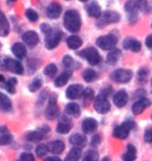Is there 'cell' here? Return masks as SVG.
Masks as SVG:
<instances>
[{
    "label": "cell",
    "mask_w": 152,
    "mask_h": 161,
    "mask_svg": "<svg viewBox=\"0 0 152 161\" xmlns=\"http://www.w3.org/2000/svg\"><path fill=\"white\" fill-rule=\"evenodd\" d=\"M111 79L116 83L126 84L132 79V71L130 69L125 68L116 69L111 73Z\"/></svg>",
    "instance_id": "6"
},
{
    "label": "cell",
    "mask_w": 152,
    "mask_h": 161,
    "mask_svg": "<svg viewBox=\"0 0 152 161\" xmlns=\"http://www.w3.org/2000/svg\"><path fill=\"white\" fill-rule=\"evenodd\" d=\"M135 4H137V8H139V11L144 12V13L149 12L150 6H149L148 0H135Z\"/></svg>",
    "instance_id": "38"
},
{
    "label": "cell",
    "mask_w": 152,
    "mask_h": 161,
    "mask_svg": "<svg viewBox=\"0 0 152 161\" xmlns=\"http://www.w3.org/2000/svg\"><path fill=\"white\" fill-rule=\"evenodd\" d=\"M129 131L126 130V129L123 127V125H117L114 129V132H113V136L115 138H118V139H126L128 137Z\"/></svg>",
    "instance_id": "28"
},
{
    "label": "cell",
    "mask_w": 152,
    "mask_h": 161,
    "mask_svg": "<svg viewBox=\"0 0 152 161\" xmlns=\"http://www.w3.org/2000/svg\"><path fill=\"white\" fill-rule=\"evenodd\" d=\"M83 87L80 84H74L67 88L66 90V96L69 99H77L82 95L83 92Z\"/></svg>",
    "instance_id": "12"
},
{
    "label": "cell",
    "mask_w": 152,
    "mask_h": 161,
    "mask_svg": "<svg viewBox=\"0 0 152 161\" xmlns=\"http://www.w3.org/2000/svg\"><path fill=\"white\" fill-rule=\"evenodd\" d=\"M151 88H152V79H151Z\"/></svg>",
    "instance_id": "58"
},
{
    "label": "cell",
    "mask_w": 152,
    "mask_h": 161,
    "mask_svg": "<svg viewBox=\"0 0 152 161\" xmlns=\"http://www.w3.org/2000/svg\"><path fill=\"white\" fill-rule=\"evenodd\" d=\"M86 12L92 18H99L102 15L101 8H100V5L97 1H92L91 3H89L86 6Z\"/></svg>",
    "instance_id": "16"
},
{
    "label": "cell",
    "mask_w": 152,
    "mask_h": 161,
    "mask_svg": "<svg viewBox=\"0 0 152 161\" xmlns=\"http://www.w3.org/2000/svg\"><path fill=\"white\" fill-rule=\"evenodd\" d=\"M0 49H1V43H0Z\"/></svg>",
    "instance_id": "59"
},
{
    "label": "cell",
    "mask_w": 152,
    "mask_h": 161,
    "mask_svg": "<svg viewBox=\"0 0 152 161\" xmlns=\"http://www.w3.org/2000/svg\"><path fill=\"white\" fill-rule=\"evenodd\" d=\"M16 85H17V80L12 78L4 83V88L8 93L14 94V93L16 92Z\"/></svg>",
    "instance_id": "35"
},
{
    "label": "cell",
    "mask_w": 152,
    "mask_h": 161,
    "mask_svg": "<svg viewBox=\"0 0 152 161\" xmlns=\"http://www.w3.org/2000/svg\"><path fill=\"white\" fill-rule=\"evenodd\" d=\"M70 143L76 147H83L86 144V137L81 134H74L70 137Z\"/></svg>",
    "instance_id": "22"
},
{
    "label": "cell",
    "mask_w": 152,
    "mask_h": 161,
    "mask_svg": "<svg viewBox=\"0 0 152 161\" xmlns=\"http://www.w3.org/2000/svg\"><path fill=\"white\" fill-rule=\"evenodd\" d=\"M121 57V50L118 49V48H114L108 53L107 57H106V61L109 65H115L116 63L118 62L119 59Z\"/></svg>",
    "instance_id": "27"
},
{
    "label": "cell",
    "mask_w": 152,
    "mask_h": 161,
    "mask_svg": "<svg viewBox=\"0 0 152 161\" xmlns=\"http://www.w3.org/2000/svg\"><path fill=\"white\" fill-rule=\"evenodd\" d=\"M123 47L125 49L131 50L134 53H139L142 49V44L140 41L132 39V38H126L123 42Z\"/></svg>",
    "instance_id": "17"
},
{
    "label": "cell",
    "mask_w": 152,
    "mask_h": 161,
    "mask_svg": "<svg viewBox=\"0 0 152 161\" xmlns=\"http://www.w3.org/2000/svg\"><path fill=\"white\" fill-rule=\"evenodd\" d=\"M44 161H61L59 157L56 156H52V157H48V158H46Z\"/></svg>",
    "instance_id": "52"
},
{
    "label": "cell",
    "mask_w": 152,
    "mask_h": 161,
    "mask_svg": "<svg viewBox=\"0 0 152 161\" xmlns=\"http://www.w3.org/2000/svg\"><path fill=\"white\" fill-rule=\"evenodd\" d=\"M0 69L14 72L16 75H22L24 72L23 65L19 61L9 59V58H1L0 59Z\"/></svg>",
    "instance_id": "2"
},
{
    "label": "cell",
    "mask_w": 152,
    "mask_h": 161,
    "mask_svg": "<svg viewBox=\"0 0 152 161\" xmlns=\"http://www.w3.org/2000/svg\"><path fill=\"white\" fill-rule=\"evenodd\" d=\"M100 142H101V136H100L99 134L94 135L93 138H92V140H91V146L94 147H96L99 146Z\"/></svg>",
    "instance_id": "48"
},
{
    "label": "cell",
    "mask_w": 152,
    "mask_h": 161,
    "mask_svg": "<svg viewBox=\"0 0 152 161\" xmlns=\"http://www.w3.org/2000/svg\"><path fill=\"white\" fill-rule=\"evenodd\" d=\"M8 1H11V2H15V1H17V0H8Z\"/></svg>",
    "instance_id": "56"
},
{
    "label": "cell",
    "mask_w": 152,
    "mask_h": 161,
    "mask_svg": "<svg viewBox=\"0 0 152 161\" xmlns=\"http://www.w3.org/2000/svg\"><path fill=\"white\" fill-rule=\"evenodd\" d=\"M48 150L52 154H60L65 150V143L61 140H53L48 144Z\"/></svg>",
    "instance_id": "24"
},
{
    "label": "cell",
    "mask_w": 152,
    "mask_h": 161,
    "mask_svg": "<svg viewBox=\"0 0 152 161\" xmlns=\"http://www.w3.org/2000/svg\"><path fill=\"white\" fill-rule=\"evenodd\" d=\"M63 65L66 67L67 69H70V70L78 68V63H77L72 57L69 56V54H65V56H64V58H63Z\"/></svg>",
    "instance_id": "30"
},
{
    "label": "cell",
    "mask_w": 152,
    "mask_h": 161,
    "mask_svg": "<svg viewBox=\"0 0 152 161\" xmlns=\"http://www.w3.org/2000/svg\"><path fill=\"white\" fill-rule=\"evenodd\" d=\"M150 106H151L150 99L147 98L146 96H142L137 102L134 103V105L131 107V111L134 115H140L141 113H143L144 110H146Z\"/></svg>",
    "instance_id": "10"
},
{
    "label": "cell",
    "mask_w": 152,
    "mask_h": 161,
    "mask_svg": "<svg viewBox=\"0 0 152 161\" xmlns=\"http://www.w3.org/2000/svg\"><path fill=\"white\" fill-rule=\"evenodd\" d=\"M42 84H43V82H42V79L35 78L29 84V86H28V89H29L30 92H35V91H38V90L42 87Z\"/></svg>",
    "instance_id": "40"
},
{
    "label": "cell",
    "mask_w": 152,
    "mask_h": 161,
    "mask_svg": "<svg viewBox=\"0 0 152 161\" xmlns=\"http://www.w3.org/2000/svg\"><path fill=\"white\" fill-rule=\"evenodd\" d=\"M13 141V136L11 134L4 133L0 136V146H8V144L12 143Z\"/></svg>",
    "instance_id": "44"
},
{
    "label": "cell",
    "mask_w": 152,
    "mask_h": 161,
    "mask_svg": "<svg viewBox=\"0 0 152 161\" xmlns=\"http://www.w3.org/2000/svg\"><path fill=\"white\" fill-rule=\"evenodd\" d=\"M144 140L146 141L147 143L152 144V128L147 129L144 133Z\"/></svg>",
    "instance_id": "45"
},
{
    "label": "cell",
    "mask_w": 152,
    "mask_h": 161,
    "mask_svg": "<svg viewBox=\"0 0 152 161\" xmlns=\"http://www.w3.org/2000/svg\"><path fill=\"white\" fill-rule=\"evenodd\" d=\"M99 160V154L94 150H90L86 153L82 161H98Z\"/></svg>",
    "instance_id": "39"
},
{
    "label": "cell",
    "mask_w": 152,
    "mask_h": 161,
    "mask_svg": "<svg viewBox=\"0 0 152 161\" xmlns=\"http://www.w3.org/2000/svg\"><path fill=\"white\" fill-rule=\"evenodd\" d=\"M22 40L24 41L25 44L29 45V46H34L39 43V35L34 31H28L26 33H24V35L22 36Z\"/></svg>",
    "instance_id": "18"
},
{
    "label": "cell",
    "mask_w": 152,
    "mask_h": 161,
    "mask_svg": "<svg viewBox=\"0 0 152 161\" xmlns=\"http://www.w3.org/2000/svg\"><path fill=\"white\" fill-rule=\"evenodd\" d=\"M47 17L50 19H56L59 18L61 14V5L57 2H51L48 4L46 8Z\"/></svg>",
    "instance_id": "14"
},
{
    "label": "cell",
    "mask_w": 152,
    "mask_h": 161,
    "mask_svg": "<svg viewBox=\"0 0 152 161\" xmlns=\"http://www.w3.org/2000/svg\"><path fill=\"white\" fill-rule=\"evenodd\" d=\"M117 43H118V38L113 34L101 36L96 40V45L103 50L114 49V48H116Z\"/></svg>",
    "instance_id": "4"
},
{
    "label": "cell",
    "mask_w": 152,
    "mask_h": 161,
    "mask_svg": "<svg viewBox=\"0 0 152 161\" xmlns=\"http://www.w3.org/2000/svg\"><path fill=\"white\" fill-rule=\"evenodd\" d=\"M101 161H111V159H109L108 157H104V158H103Z\"/></svg>",
    "instance_id": "55"
},
{
    "label": "cell",
    "mask_w": 152,
    "mask_h": 161,
    "mask_svg": "<svg viewBox=\"0 0 152 161\" xmlns=\"http://www.w3.org/2000/svg\"><path fill=\"white\" fill-rule=\"evenodd\" d=\"M56 71H57V67L55 64H49V65H47L44 69L45 75L49 76V78H52V76L56 73Z\"/></svg>",
    "instance_id": "41"
},
{
    "label": "cell",
    "mask_w": 152,
    "mask_h": 161,
    "mask_svg": "<svg viewBox=\"0 0 152 161\" xmlns=\"http://www.w3.org/2000/svg\"><path fill=\"white\" fill-rule=\"evenodd\" d=\"M0 132H2L3 134L8 133V129H6L5 127H0Z\"/></svg>",
    "instance_id": "53"
},
{
    "label": "cell",
    "mask_w": 152,
    "mask_h": 161,
    "mask_svg": "<svg viewBox=\"0 0 152 161\" xmlns=\"http://www.w3.org/2000/svg\"><path fill=\"white\" fill-rule=\"evenodd\" d=\"M12 109V102L5 94L0 92V110L8 112Z\"/></svg>",
    "instance_id": "31"
},
{
    "label": "cell",
    "mask_w": 152,
    "mask_h": 161,
    "mask_svg": "<svg viewBox=\"0 0 152 161\" xmlns=\"http://www.w3.org/2000/svg\"><path fill=\"white\" fill-rule=\"evenodd\" d=\"M25 16H26V18L30 22H35V21H38V19H39L38 13L32 8H27L26 12H25Z\"/></svg>",
    "instance_id": "42"
},
{
    "label": "cell",
    "mask_w": 152,
    "mask_h": 161,
    "mask_svg": "<svg viewBox=\"0 0 152 161\" xmlns=\"http://www.w3.org/2000/svg\"><path fill=\"white\" fill-rule=\"evenodd\" d=\"M9 34V23L8 18L0 12V37H6Z\"/></svg>",
    "instance_id": "23"
},
{
    "label": "cell",
    "mask_w": 152,
    "mask_h": 161,
    "mask_svg": "<svg viewBox=\"0 0 152 161\" xmlns=\"http://www.w3.org/2000/svg\"><path fill=\"white\" fill-rule=\"evenodd\" d=\"M80 156H81V151L79 147H74L72 150L68 153L67 157L65 158V161H79Z\"/></svg>",
    "instance_id": "32"
},
{
    "label": "cell",
    "mask_w": 152,
    "mask_h": 161,
    "mask_svg": "<svg viewBox=\"0 0 152 161\" xmlns=\"http://www.w3.org/2000/svg\"><path fill=\"white\" fill-rule=\"evenodd\" d=\"M48 151H49L48 150V144L41 143V144H39L38 147L35 149V153H37V155L39 157H43L48 153Z\"/></svg>",
    "instance_id": "43"
},
{
    "label": "cell",
    "mask_w": 152,
    "mask_h": 161,
    "mask_svg": "<svg viewBox=\"0 0 152 161\" xmlns=\"http://www.w3.org/2000/svg\"><path fill=\"white\" fill-rule=\"evenodd\" d=\"M19 161H34V157L30 153H22Z\"/></svg>",
    "instance_id": "46"
},
{
    "label": "cell",
    "mask_w": 152,
    "mask_h": 161,
    "mask_svg": "<svg viewBox=\"0 0 152 161\" xmlns=\"http://www.w3.org/2000/svg\"><path fill=\"white\" fill-rule=\"evenodd\" d=\"M148 75H149V70L146 67H143L138 71V80L142 84L146 83L148 79Z\"/></svg>",
    "instance_id": "37"
},
{
    "label": "cell",
    "mask_w": 152,
    "mask_h": 161,
    "mask_svg": "<svg viewBox=\"0 0 152 161\" xmlns=\"http://www.w3.org/2000/svg\"><path fill=\"white\" fill-rule=\"evenodd\" d=\"M128 94L125 90H119V91L114 95V104L118 108L125 107L128 102Z\"/></svg>",
    "instance_id": "15"
},
{
    "label": "cell",
    "mask_w": 152,
    "mask_h": 161,
    "mask_svg": "<svg viewBox=\"0 0 152 161\" xmlns=\"http://www.w3.org/2000/svg\"><path fill=\"white\" fill-rule=\"evenodd\" d=\"M57 96L55 93H51L49 95V99H48V107L45 111V115L46 118L49 120H53L59 116L60 114V108L56 104Z\"/></svg>",
    "instance_id": "5"
},
{
    "label": "cell",
    "mask_w": 152,
    "mask_h": 161,
    "mask_svg": "<svg viewBox=\"0 0 152 161\" xmlns=\"http://www.w3.org/2000/svg\"><path fill=\"white\" fill-rule=\"evenodd\" d=\"M112 87H107V88H104V89H103L102 90V91H101V93H102V94H104L105 96H108L109 94H111V93H112Z\"/></svg>",
    "instance_id": "51"
},
{
    "label": "cell",
    "mask_w": 152,
    "mask_h": 161,
    "mask_svg": "<svg viewBox=\"0 0 152 161\" xmlns=\"http://www.w3.org/2000/svg\"><path fill=\"white\" fill-rule=\"evenodd\" d=\"M94 95H95V93H94V90L91 89V88H86L83 90L82 92V98H83V102H85L86 105H88L89 103H91L94 98Z\"/></svg>",
    "instance_id": "36"
},
{
    "label": "cell",
    "mask_w": 152,
    "mask_h": 161,
    "mask_svg": "<svg viewBox=\"0 0 152 161\" xmlns=\"http://www.w3.org/2000/svg\"><path fill=\"white\" fill-rule=\"evenodd\" d=\"M145 44H146V46L149 48V49H152V35H149V36L146 37Z\"/></svg>",
    "instance_id": "50"
},
{
    "label": "cell",
    "mask_w": 152,
    "mask_h": 161,
    "mask_svg": "<svg viewBox=\"0 0 152 161\" xmlns=\"http://www.w3.org/2000/svg\"><path fill=\"white\" fill-rule=\"evenodd\" d=\"M72 129V121L66 116H63L56 125V132L59 134H68Z\"/></svg>",
    "instance_id": "13"
},
{
    "label": "cell",
    "mask_w": 152,
    "mask_h": 161,
    "mask_svg": "<svg viewBox=\"0 0 152 161\" xmlns=\"http://www.w3.org/2000/svg\"><path fill=\"white\" fill-rule=\"evenodd\" d=\"M67 45L70 49H78V48L82 45V40L80 39V37L76 36V35H72L67 39Z\"/></svg>",
    "instance_id": "26"
},
{
    "label": "cell",
    "mask_w": 152,
    "mask_h": 161,
    "mask_svg": "<svg viewBox=\"0 0 152 161\" xmlns=\"http://www.w3.org/2000/svg\"><path fill=\"white\" fill-rule=\"evenodd\" d=\"M122 125L126 129V130H128L129 132H130L132 129L135 127V122L132 119H127V120H125L124 122H123Z\"/></svg>",
    "instance_id": "47"
},
{
    "label": "cell",
    "mask_w": 152,
    "mask_h": 161,
    "mask_svg": "<svg viewBox=\"0 0 152 161\" xmlns=\"http://www.w3.org/2000/svg\"><path fill=\"white\" fill-rule=\"evenodd\" d=\"M97 76H98L97 72L94 69H91V68L86 69L85 72L82 73L83 80H85L86 82H88V83H91V82H93V80H95L97 79Z\"/></svg>",
    "instance_id": "34"
},
{
    "label": "cell",
    "mask_w": 152,
    "mask_h": 161,
    "mask_svg": "<svg viewBox=\"0 0 152 161\" xmlns=\"http://www.w3.org/2000/svg\"><path fill=\"white\" fill-rule=\"evenodd\" d=\"M12 53L14 56H16V58L18 59H24L27 54V50L26 47L24 46L22 43H15L12 46Z\"/></svg>",
    "instance_id": "20"
},
{
    "label": "cell",
    "mask_w": 152,
    "mask_h": 161,
    "mask_svg": "<svg viewBox=\"0 0 152 161\" xmlns=\"http://www.w3.org/2000/svg\"><path fill=\"white\" fill-rule=\"evenodd\" d=\"M4 82V76H3L2 75H0V83Z\"/></svg>",
    "instance_id": "54"
},
{
    "label": "cell",
    "mask_w": 152,
    "mask_h": 161,
    "mask_svg": "<svg viewBox=\"0 0 152 161\" xmlns=\"http://www.w3.org/2000/svg\"><path fill=\"white\" fill-rule=\"evenodd\" d=\"M44 138V134L43 132L40 131H34L30 132L26 135V139L28 141H31V142H38V141H41Z\"/></svg>",
    "instance_id": "33"
},
{
    "label": "cell",
    "mask_w": 152,
    "mask_h": 161,
    "mask_svg": "<svg viewBox=\"0 0 152 161\" xmlns=\"http://www.w3.org/2000/svg\"><path fill=\"white\" fill-rule=\"evenodd\" d=\"M40 28H41V31H43V34H44V35H46V34H48V33H50V31H52V28H51L50 25H49V24H46V23L41 24Z\"/></svg>",
    "instance_id": "49"
},
{
    "label": "cell",
    "mask_w": 152,
    "mask_h": 161,
    "mask_svg": "<svg viewBox=\"0 0 152 161\" xmlns=\"http://www.w3.org/2000/svg\"><path fill=\"white\" fill-rule=\"evenodd\" d=\"M121 19V16L119 13L114 12V11H106L104 13H102V15L98 18L96 25L100 28L106 26L108 24L113 23H118Z\"/></svg>",
    "instance_id": "3"
},
{
    "label": "cell",
    "mask_w": 152,
    "mask_h": 161,
    "mask_svg": "<svg viewBox=\"0 0 152 161\" xmlns=\"http://www.w3.org/2000/svg\"><path fill=\"white\" fill-rule=\"evenodd\" d=\"M98 128V122L94 118H86L85 120L82 121L81 125V129L83 131V133L89 134V133H93L94 131H96V129Z\"/></svg>",
    "instance_id": "19"
},
{
    "label": "cell",
    "mask_w": 152,
    "mask_h": 161,
    "mask_svg": "<svg viewBox=\"0 0 152 161\" xmlns=\"http://www.w3.org/2000/svg\"><path fill=\"white\" fill-rule=\"evenodd\" d=\"M64 26L70 33H77L81 27V19L78 12L75 9H69L64 16Z\"/></svg>",
    "instance_id": "1"
},
{
    "label": "cell",
    "mask_w": 152,
    "mask_h": 161,
    "mask_svg": "<svg viewBox=\"0 0 152 161\" xmlns=\"http://www.w3.org/2000/svg\"><path fill=\"white\" fill-rule=\"evenodd\" d=\"M63 38V31H51L50 33L45 35V45L48 49H54L60 44Z\"/></svg>",
    "instance_id": "7"
},
{
    "label": "cell",
    "mask_w": 152,
    "mask_h": 161,
    "mask_svg": "<svg viewBox=\"0 0 152 161\" xmlns=\"http://www.w3.org/2000/svg\"><path fill=\"white\" fill-rule=\"evenodd\" d=\"M94 108L99 114H106L111 110V104H109L107 96L100 93L98 96L95 97L94 101Z\"/></svg>",
    "instance_id": "8"
},
{
    "label": "cell",
    "mask_w": 152,
    "mask_h": 161,
    "mask_svg": "<svg viewBox=\"0 0 152 161\" xmlns=\"http://www.w3.org/2000/svg\"><path fill=\"white\" fill-rule=\"evenodd\" d=\"M71 75H72V72H71V70H66V71H64L63 73H61V75H60L59 76H57L56 80H54V85H55V87H63V86H65L68 83V80H70Z\"/></svg>",
    "instance_id": "25"
},
{
    "label": "cell",
    "mask_w": 152,
    "mask_h": 161,
    "mask_svg": "<svg viewBox=\"0 0 152 161\" xmlns=\"http://www.w3.org/2000/svg\"><path fill=\"white\" fill-rule=\"evenodd\" d=\"M65 113L68 114V115H71V116H79L80 114V108L79 106L75 104V103H70L66 106L65 108Z\"/></svg>",
    "instance_id": "29"
},
{
    "label": "cell",
    "mask_w": 152,
    "mask_h": 161,
    "mask_svg": "<svg viewBox=\"0 0 152 161\" xmlns=\"http://www.w3.org/2000/svg\"><path fill=\"white\" fill-rule=\"evenodd\" d=\"M137 159V150L134 144L129 143L126 147V152L125 154L122 155V160L123 161H134Z\"/></svg>",
    "instance_id": "21"
},
{
    "label": "cell",
    "mask_w": 152,
    "mask_h": 161,
    "mask_svg": "<svg viewBox=\"0 0 152 161\" xmlns=\"http://www.w3.org/2000/svg\"><path fill=\"white\" fill-rule=\"evenodd\" d=\"M79 56L88 61L91 65H97L100 62V54L95 47H88L79 53Z\"/></svg>",
    "instance_id": "9"
},
{
    "label": "cell",
    "mask_w": 152,
    "mask_h": 161,
    "mask_svg": "<svg viewBox=\"0 0 152 161\" xmlns=\"http://www.w3.org/2000/svg\"><path fill=\"white\" fill-rule=\"evenodd\" d=\"M124 8H125V11L127 12V17H128L129 22L134 23V22L138 20V11H139V8H137V4H135V1H134V0H128V1H126Z\"/></svg>",
    "instance_id": "11"
},
{
    "label": "cell",
    "mask_w": 152,
    "mask_h": 161,
    "mask_svg": "<svg viewBox=\"0 0 152 161\" xmlns=\"http://www.w3.org/2000/svg\"><path fill=\"white\" fill-rule=\"evenodd\" d=\"M79 1H81V2H86V1H88V0H79Z\"/></svg>",
    "instance_id": "57"
}]
</instances>
